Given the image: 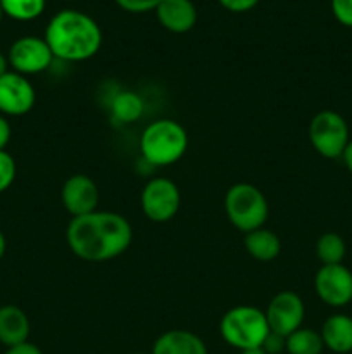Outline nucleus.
<instances>
[{"instance_id":"1","label":"nucleus","mask_w":352,"mask_h":354,"mask_svg":"<svg viewBox=\"0 0 352 354\" xmlns=\"http://www.w3.org/2000/svg\"><path fill=\"white\" fill-rule=\"evenodd\" d=\"M66 242L76 258L86 263H106L130 249L133 227L126 216L114 211H93L71 218Z\"/></svg>"},{"instance_id":"2","label":"nucleus","mask_w":352,"mask_h":354,"mask_svg":"<svg viewBox=\"0 0 352 354\" xmlns=\"http://www.w3.org/2000/svg\"><path fill=\"white\" fill-rule=\"evenodd\" d=\"M43 38L55 59L83 62L92 59L100 50L102 30L88 14L66 9L48 21Z\"/></svg>"},{"instance_id":"3","label":"nucleus","mask_w":352,"mask_h":354,"mask_svg":"<svg viewBox=\"0 0 352 354\" xmlns=\"http://www.w3.org/2000/svg\"><path fill=\"white\" fill-rule=\"evenodd\" d=\"M190 138L182 123L169 118L155 120L140 135V152L152 166H171L188 151Z\"/></svg>"},{"instance_id":"4","label":"nucleus","mask_w":352,"mask_h":354,"mask_svg":"<svg viewBox=\"0 0 352 354\" xmlns=\"http://www.w3.org/2000/svg\"><path fill=\"white\" fill-rule=\"evenodd\" d=\"M269 332L271 330L264 311L248 304L231 308L219 322V334L223 341L238 351L262 348Z\"/></svg>"},{"instance_id":"5","label":"nucleus","mask_w":352,"mask_h":354,"mask_svg":"<svg viewBox=\"0 0 352 354\" xmlns=\"http://www.w3.org/2000/svg\"><path fill=\"white\" fill-rule=\"evenodd\" d=\"M224 213L228 221L242 234L262 228L269 216V204L261 189L238 182L224 194Z\"/></svg>"},{"instance_id":"6","label":"nucleus","mask_w":352,"mask_h":354,"mask_svg":"<svg viewBox=\"0 0 352 354\" xmlns=\"http://www.w3.org/2000/svg\"><path fill=\"white\" fill-rule=\"evenodd\" d=\"M311 145L324 159H338L344 156L351 131L344 116L331 109H323L313 116L307 130Z\"/></svg>"},{"instance_id":"7","label":"nucleus","mask_w":352,"mask_h":354,"mask_svg":"<svg viewBox=\"0 0 352 354\" xmlns=\"http://www.w3.org/2000/svg\"><path fill=\"white\" fill-rule=\"evenodd\" d=\"M182 194L178 185L169 178H152L140 194V207L145 218L154 223H168L178 214Z\"/></svg>"},{"instance_id":"8","label":"nucleus","mask_w":352,"mask_h":354,"mask_svg":"<svg viewBox=\"0 0 352 354\" xmlns=\"http://www.w3.org/2000/svg\"><path fill=\"white\" fill-rule=\"evenodd\" d=\"M264 315L269 330L286 339L302 327L304 318H306V306H304L302 297L297 292L282 290L271 297Z\"/></svg>"},{"instance_id":"9","label":"nucleus","mask_w":352,"mask_h":354,"mask_svg":"<svg viewBox=\"0 0 352 354\" xmlns=\"http://www.w3.org/2000/svg\"><path fill=\"white\" fill-rule=\"evenodd\" d=\"M7 59L12 71L30 76L47 71L55 57L45 38L21 37L10 45Z\"/></svg>"},{"instance_id":"10","label":"nucleus","mask_w":352,"mask_h":354,"mask_svg":"<svg viewBox=\"0 0 352 354\" xmlns=\"http://www.w3.org/2000/svg\"><path fill=\"white\" fill-rule=\"evenodd\" d=\"M314 290L330 308H344L352 303V272L340 265H321L314 275Z\"/></svg>"},{"instance_id":"11","label":"nucleus","mask_w":352,"mask_h":354,"mask_svg":"<svg viewBox=\"0 0 352 354\" xmlns=\"http://www.w3.org/2000/svg\"><path fill=\"white\" fill-rule=\"evenodd\" d=\"M37 92L26 76L16 71H7L0 76V114L3 116H24L33 109Z\"/></svg>"},{"instance_id":"12","label":"nucleus","mask_w":352,"mask_h":354,"mask_svg":"<svg viewBox=\"0 0 352 354\" xmlns=\"http://www.w3.org/2000/svg\"><path fill=\"white\" fill-rule=\"evenodd\" d=\"M99 199V187H97V183L88 175H83V173L72 175L62 185V206L71 214V218L85 216V214L97 211Z\"/></svg>"},{"instance_id":"13","label":"nucleus","mask_w":352,"mask_h":354,"mask_svg":"<svg viewBox=\"0 0 352 354\" xmlns=\"http://www.w3.org/2000/svg\"><path fill=\"white\" fill-rule=\"evenodd\" d=\"M155 16L161 26L171 33H186L197 23V9L192 0H162Z\"/></svg>"},{"instance_id":"14","label":"nucleus","mask_w":352,"mask_h":354,"mask_svg":"<svg viewBox=\"0 0 352 354\" xmlns=\"http://www.w3.org/2000/svg\"><path fill=\"white\" fill-rule=\"evenodd\" d=\"M150 354H207V346L193 332L175 328L155 339Z\"/></svg>"},{"instance_id":"15","label":"nucleus","mask_w":352,"mask_h":354,"mask_svg":"<svg viewBox=\"0 0 352 354\" xmlns=\"http://www.w3.org/2000/svg\"><path fill=\"white\" fill-rule=\"evenodd\" d=\"M31 325L28 315L14 304L0 308V342L6 348H14L28 342Z\"/></svg>"},{"instance_id":"16","label":"nucleus","mask_w":352,"mask_h":354,"mask_svg":"<svg viewBox=\"0 0 352 354\" xmlns=\"http://www.w3.org/2000/svg\"><path fill=\"white\" fill-rule=\"evenodd\" d=\"M324 348L335 354L352 351V318L344 313H335L323 322L320 330Z\"/></svg>"},{"instance_id":"17","label":"nucleus","mask_w":352,"mask_h":354,"mask_svg":"<svg viewBox=\"0 0 352 354\" xmlns=\"http://www.w3.org/2000/svg\"><path fill=\"white\" fill-rule=\"evenodd\" d=\"M244 248L252 259L259 263H271L282 252V241L278 235L268 228H257L244 237Z\"/></svg>"},{"instance_id":"18","label":"nucleus","mask_w":352,"mask_h":354,"mask_svg":"<svg viewBox=\"0 0 352 354\" xmlns=\"http://www.w3.org/2000/svg\"><path fill=\"white\" fill-rule=\"evenodd\" d=\"M145 111L144 99L138 95L133 90H123L114 97L113 104H110V113H113L114 120L119 121L123 124L135 123L141 118Z\"/></svg>"},{"instance_id":"19","label":"nucleus","mask_w":352,"mask_h":354,"mask_svg":"<svg viewBox=\"0 0 352 354\" xmlns=\"http://www.w3.org/2000/svg\"><path fill=\"white\" fill-rule=\"evenodd\" d=\"M324 349L320 332L300 327L285 339V351L289 354H321Z\"/></svg>"},{"instance_id":"20","label":"nucleus","mask_w":352,"mask_h":354,"mask_svg":"<svg viewBox=\"0 0 352 354\" xmlns=\"http://www.w3.org/2000/svg\"><path fill=\"white\" fill-rule=\"evenodd\" d=\"M347 254L345 241L335 232H326L316 242V256L321 265H340Z\"/></svg>"},{"instance_id":"21","label":"nucleus","mask_w":352,"mask_h":354,"mask_svg":"<svg viewBox=\"0 0 352 354\" xmlns=\"http://www.w3.org/2000/svg\"><path fill=\"white\" fill-rule=\"evenodd\" d=\"M3 14L16 21H33L45 10V0H0Z\"/></svg>"},{"instance_id":"22","label":"nucleus","mask_w":352,"mask_h":354,"mask_svg":"<svg viewBox=\"0 0 352 354\" xmlns=\"http://www.w3.org/2000/svg\"><path fill=\"white\" fill-rule=\"evenodd\" d=\"M17 166L12 156L7 151H0V194L10 189V185L16 180Z\"/></svg>"},{"instance_id":"23","label":"nucleus","mask_w":352,"mask_h":354,"mask_svg":"<svg viewBox=\"0 0 352 354\" xmlns=\"http://www.w3.org/2000/svg\"><path fill=\"white\" fill-rule=\"evenodd\" d=\"M114 2H116L121 9L126 10V12L141 14L148 12V10H155L162 0H114Z\"/></svg>"},{"instance_id":"24","label":"nucleus","mask_w":352,"mask_h":354,"mask_svg":"<svg viewBox=\"0 0 352 354\" xmlns=\"http://www.w3.org/2000/svg\"><path fill=\"white\" fill-rule=\"evenodd\" d=\"M331 12L342 26L352 28V0H331Z\"/></svg>"},{"instance_id":"25","label":"nucleus","mask_w":352,"mask_h":354,"mask_svg":"<svg viewBox=\"0 0 352 354\" xmlns=\"http://www.w3.org/2000/svg\"><path fill=\"white\" fill-rule=\"evenodd\" d=\"M219 3L230 12H247L257 6L259 0H219Z\"/></svg>"},{"instance_id":"26","label":"nucleus","mask_w":352,"mask_h":354,"mask_svg":"<svg viewBox=\"0 0 352 354\" xmlns=\"http://www.w3.org/2000/svg\"><path fill=\"white\" fill-rule=\"evenodd\" d=\"M262 349H264L266 354H280L282 351H285V337L269 332L264 344H262Z\"/></svg>"},{"instance_id":"27","label":"nucleus","mask_w":352,"mask_h":354,"mask_svg":"<svg viewBox=\"0 0 352 354\" xmlns=\"http://www.w3.org/2000/svg\"><path fill=\"white\" fill-rule=\"evenodd\" d=\"M10 137H12L10 123L7 121V118L3 114H0V151H6V147L10 142Z\"/></svg>"},{"instance_id":"28","label":"nucleus","mask_w":352,"mask_h":354,"mask_svg":"<svg viewBox=\"0 0 352 354\" xmlns=\"http://www.w3.org/2000/svg\"><path fill=\"white\" fill-rule=\"evenodd\" d=\"M3 354H43L38 346L31 344V342H24V344L14 346V348H7Z\"/></svg>"},{"instance_id":"29","label":"nucleus","mask_w":352,"mask_h":354,"mask_svg":"<svg viewBox=\"0 0 352 354\" xmlns=\"http://www.w3.org/2000/svg\"><path fill=\"white\" fill-rule=\"evenodd\" d=\"M342 159H344V162H345V166H347L349 173L352 175V138H351V142H349V145H347V149H345Z\"/></svg>"},{"instance_id":"30","label":"nucleus","mask_w":352,"mask_h":354,"mask_svg":"<svg viewBox=\"0 0 352 354\" xmlns=\"http://www.w3.org/2000/svg\"><path fill=\"white\" fill-rule=\"evenodd\" d=\"M7 71H9V59L3 52H0V76L6 75Z\"/></svg>"},{"instance_id":"31","label":"nucleus","mask_w":352,"mask_h":354,"mask_svg":"<svg viewBox=\"0 0 352 354\" xmlns=\"http://www.w3.org/2000/svg\"><path fill=\"white\" fill-rule=\"evenodd\" d=\"M7 251V241H6V235H3V232L0 230V259L3 258V254H6Z\"/></svg>"},{"instance_id":"32","label":"nucleus","mask_w":352,"mask_h":354,"mask_svg":"<svg viewBox=\"0 0 352 354\" xmlns=\"http://www.w3.org/2000/svg\"><path fill=\"white\" fill-rule=\"evenodd\" d=\"M240 354H266V351L262 348H257V349H247V351H240Z\"/></svg>"},{"instance_id":"33","label":"nucleus","mask_w":352,"mask_h":354,"mask_svg":"<svg viewBox=\"0 0 352 354\" xmlns=\"http://www.w3.org/2000/svg\"><path fill=\"white\" fill-rule=\"evenodd\" d=\"M6 16V14H3V9H2V3H0V21H2V17Z\"/></svg>"},{"instance_id":"34","label":"nucleus","mask_w":352,"mask_h":354,"mask_svg":"<svg viewBox=\"0 0 352 354\" xmlns=\"http://www.w3.org/2000/svg\"><path fill=\"white\" fill-rule=\"evenodd\" d=\"M133 354H147V353H133Z\"/></svg>"}]
</instances>
